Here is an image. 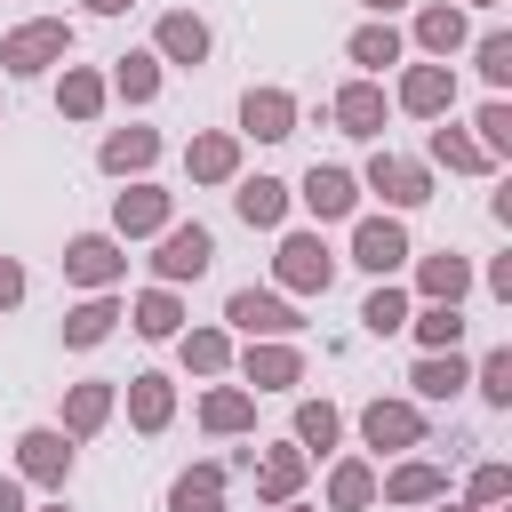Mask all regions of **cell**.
<instances>
[{"mask_svg": "<svg viewBox=\"0 0 512 512\" xmlns=\"http://www.w3.org/2000/svg\"><path fill=\"white\" fill-rule=\"evenodd\" d=\"M376 192H384V200H424V176H416L408 160H376Z\"/></svg>", "mask_w": 512, "mask_h": 512, "instance_id": "obj_8", "label": "cell"}, {"mask_svg": "<svg viewBox=\"0 0 512 512\" xmlns=\"http://www.w3.org/2000/svg\"><path fill=\"white\" fill-rule=\"evenodd\" d=\"M136 328H144V336H168V328H176V304H168V296H144V320H136Z\"/></svg>", "mask_w": 512, "mask_h": 512, "instance_id": "obj_25", "label": "cell"}, {"mask_svg": "<svg viewBox=\"0 0 512 512\" xmlns=\"http://www.w3.org/2000/svg\"><path fill=\"white\" fill-rule=\"evenodd\" d=\"M480 128H488V144H496V152L512 144V112H504V104H488V120H480Z\"/></svg>", "mask_w": 512, "mask_h": 512, "instance_id": "obj_34", "label": "cell"}, {"mask_svg": "<svg viewBox=\"0 0 512 512\" xmlns=\"http://www.w3.org/2000/svg\"><path fill=\"white\" fill-rule=\"evenodd\" d=\"M136 160H152V136L136 128V136H112L104 144V168H136Z\"/></svg>", "mask_w": 512, "mask_h": 512, "instance_id": "obj_16", "label": "cell"}, {"mask_svg": "<svg viewBox=\"0 0 512 512\" xmlns=\"http://www.w3.org/2000/svg\"><path fill=\"white\" fill-rule=\"evenodd\" d=\"M304 200H312L320 216H344V208H352V176H336V168H312V184H304Z\"/></svg>", "mask_w": 512, "mask_h": 512, "instance_id": "obj_5", "label": "cell"}, {"mask_svg": "<svg viewBox=\"0 0 512 512\" xmlns=\"http://www.w3.org/2000/svg\"><path fill=\"white\" fill-rule=\"evenodd\" d=\"M0 56H8L16 72H40L48 56H64V24H24V32H16V40L0 48Z\"/></svg>", "mask_w": 512, "mask_h": 512, "instance_id": "obj_1", "label": "cell"}, {"mask_svg": "<svg viewBox=\"0 0 512 512\" xmlns=\"http://www.w3.org/2000/svg\"><path fill=\"white\" fill-rule=\"evenodd\" d=\"M240 416H248L240 392H216V400H208V424H240Z\"/></svg>", "mask_w": 512, "mask_h": 512, "instance_id": "obj_31", "label": "cell"}, {"mask_svg": "<svg viewBox=\"0 0 512 512\" xmlns=\"http://www.w3.org/2000/svg\"><path fill=\"white\" fill-rule=\"evenodd\" d=\"M424 288L456 296V288H464V264H456V256H432V264H424Z\"/></svg>", "mask_w": 512, "mask_h": 512, "instance_id": "obj_23", "label": "cell"}, {"mask_svg": "<svg viewBox=\"0 0 512 512\" xmlns=\"http://www.w3.org/2000/svg\"><path fill=\"white\" fill-rule=\"evenodd\" d=\"M168 416V384L160 376H136V424H160Z\"/></svg>", "mask_w": 512, "mask_h": 512, "instance_id": "obj_18", "label": "cell"}, {"mask_svg": "<svg viewBox=\"0 0 512 512\" xmlns=\"http://www.w3.org/2000/svg\"><path fill=\"white\" fill-rule=\"evenodd\" d=\"M296 432H304L312 448H328V440H336V416H328V408H304V424H296Z\"/></svg>", "mask_w": 512, "mask_h": 512, "instance_id": "obj_26", "label": "cell"}, {"mask_svg": "<svg viewBox=\"0 0 512 512\" xmlns=\"http://www.w3.org/2000/svg\"><path fill=\"white\" fill-rule=\"evenodd\" d=\"M104 328H112V304H88V312H72V328H64V336H72V344H96Z\"/></svg>", "mask_w": 512, "mask_h": 512, "instance_id": "obj_20", "label": "cell"}, {"mask_svg": "<svg viewBox=\"0 0 512 512\" xmlns=\"http://www.w3.org/2000/svg\"><path fill=\"white\" fill-rule=\"evenodd\" d=\"M120 224H128V232L160 224V192H136V200H120Z\"/></svg>", "mask_w": 512, "mask_h": 512, "instance_id": "obj_22", "label": "cell"}, {"mask_svg": "<svg viewBox=\"0 0 512 512\" xmlns=\"http://www.w3.org/2000/svg\"><path fill=\"white\" fill-rule=\"evenodd\" d=\"M456 328H464L456 312H432V320H424V344H456Z\"/></svg>", "mask_w": 512, "mask_h": 512, "instance_id": "obj_35", "label": "cell"}, {"mask_svg": "<svg viewBox=\"0 0 512 512\" xmlns=\"http://www.w3.org/2000/svg\"><path fill=\"white\" fill-rule=\"evenodd\" d=\"M160 48H168V56H184V64H192V56H200V48H208V32H200V24H192V16H168V24H160Z\"/></svg>", "mask_w": 512, "mask_h": 512, "instance_id": "obj_9", "label": "cell"}, {"mask_svg": "<svg viewBox=\"0 0 512 512\" xmlns=\"http://www.w3.org/2000/svg\"><path fill=\"white\" fill-rule=\"evenodd\" d=\"M408 104H416V112L448 104V80H440V72H408Z\"/></svg>", "mask_w": 512, "mask_h": 512, "instance_id": "obj_19", "label": "cell"}, {"mask_svg": "<svg viewBox=\"0 0 512 512\" xmlns=\"http://www.w3.org/2000/svg\"><path fill=\"white\" fill-rule=\"evenodd\" d=\"M408 256V240H400V224H360V264H376V272H392Z\"/></svg>", "mask_w": 512, "mask_h": 512, "instance_id": "obj_3", "label": "cell"}, {"mask_svg": "<svg viewBox=\"0 0 512 512\" xmlns=\"http://www.w3.org/2000/svg\"><path fill=\"white\" fill-rule=\"evenodd\" d=\"M120 88H128V96H152V64H144V56H136V64H120Z\"/></svg>", "mask_w": 512, "mask_h": 512, "instance_id": "obj_33", "label": "cell"}, {"mask_svg": "<svg viewBox=\"0 0 512 512\" xmlns=\"http://www.w3.org/2000/svg\"><path fill=\"white\" fill-rule=\"evenodd\" d=\"M240 216H248V224H272V216H280V184H264V176H256V184L240 192Z\"/></svg>", "mask_w": 512, "mask_h": 512, "instance_id": "obj_12", "label": "cell"}, {"mask_svg": "<svg viewBox=\"0 0 512 512\" xmlns=\"http://www.w3.org/2000/svg\"><path fill=\"white\" fill-rule=\"evenodd\" d=\"M208 264V232L192 224V232H168V248H160V272L168 280H184V272H200Z\"/></svg>", "mask_w": 512, "mask_h": 512, "instance_id": "obj_2", "label": "cell"}, {"mask_svg": "<svg viewBox=\"0 0 512 512\" xmlns=\"http://www.w3.org/2000/svg\"><path fill=\"white\" fill-rule=\"evenodd\" d=\"M248 128L256 136H288V96H248Z\"/></svg>", "mask_w": 512, "mask_h": 512, "instance_id": "obj_11", "label": "cell"}, {"mask_svg": "<svg viewBox=\"0 0 512 512\" xmlns=\"http://www.w3.org/2000/svg\"><path fill=\"white\" fill-rule=\"evenodd\" d=\"M192 168H200V176H224V168H232V144H200Z\"/></svg>", "mask_w": 512, "mask_h": 512, "instance_id": "obj_28", "label": "cell"}, {"mask_svg": "<svg viewBox=\"0 0 512 512\" xmlns=\"http://www.w3.org/2000/svg\"><path fill=\"white\" fill-rule=\"evenodd\" d=\"M0 512H24V496H16V488H8V480H0Z\"/></svg>", "mask_w": 512, "mask_h": 512, "instance_id": "obj_38", "label": "cell"}, {"mask_svg": "<svg viewBox=\"0 0 512 512\" xmlns=\"http://www.w3.org/2000/svg\"><path fill=\"white\" fill-rule=\"evenodd\" d=\"M360 320H368V328H376V336H384V328H400V320H408V304H400V296H392V288H376V296H368V312H360Z\"/></svg>", "mask_w": 512, "mask_h": 512, "instance_id": "obj_17", "label": "cell"}, {"mask_svg": "<svg viewBox=\"0 0 512 512\" xmlns=\"http://www.w3.org/2000/svg\"><path fill=\"white\" fill-rule=\"evenodd\" d=\"M24 296V280H16V264H0V304H16Z\"/></svg>", "mask_w": 512, "mask_h": 512, "instance_id": "obj_37", "label": "cell"}, {"mask_svg": "<svg viewBox=\"0 0 512 512\" xmlns=\"http://www.w3.org/2000/svg\"><path fill=\"white\" fill-rule=\"evenodd\" d=\"M232 320H240V328H264V336L296 328V320H288V304H272V296H232Z\"/></svg>", "mask_w": 512, "mask_h": 512, "instance_id": "obj_6", "label": "cell"}, {"mask_svg": "<svg viewBox=\"0 0 512 512\" xmlns=\"http://www.w3.org/2000/svg\"><path fill=\"white\" fill-rule=\"evenodd\" d=\"M88 8H104V16H120V8H128V0H88Z\"/></svg>", "mask_w": 512, "mask_h": 512, "instance_id": "obj_39", "label": "cell"}, {"mask_svg": "<svg viewBox=\"0 0 512 512\" xmlns=\"http://www.w3.org/2000/svg\"><path fill=\"white\" fill-rule=\"evenodd\" d=\"M96 416H104V392H96V384H88V392H80V400H72V424H80V432H88V424H96Z\"/></svg>", "mask_w": 512, "mask_h": 512, "instance_id": "obj_36", "label": "cell"}, {"mask_svg": "<svg viewBox=\"0 0 512 512\" xmlns=\"http://www.w3.org/2000/svg\"><path fill=\"white\" fill-rule=\"evenodd\" d=\"M176 512H216V472H192V480H176Z\"/></svg>", "mask_w": 512, "mask_h": 512, "instance_id": "obj_15", "label": "cell"}, {"mask_svg": "<svg viewBox=\"0 0 512 512\" xmlns=\"http://www.w3.org/2000/svg\"><path fill=\"white\" fill-rule=\"evenodd\" d=\"M280 272H288L296 288H320V280H328V256H320V240H288V248H280Z\"/></svg>", "mask_w": 512, "mask_h": 512, "instance_id": "obj_4", "label": "cell"}, {"mask_svg": "<svg viewBox=\"0 0 512 512\" xmlns=\"http://www.w3.org/2000/svg\"><path fill=\"white\" fill-rule=\"evenodd\" d=\"M480 72L504 80V72H512V40H488V48H480Z\"/></svg>", "mask_w": 512, "mask_h": 512, "instance_id": "obj_27", "label": "cell"}, {"mask_svg": "<svg viewBox=\"0 0 512 512\" xmlns=\"http://www.w3.org/2000/svg\"><path fill=\"white\" fill-rule=\"evenodd\" d=\"M24 464H32L40 480H64V440H56V432H32V440H24Z\"/></svg>", "mask_w": 512, "mask_h": 512, "instance_id": "obj_10", "label": "cell"}, {"mask_svg": "<svg viewBox=\"0 0 512 512\" xmlns=\"http://www.w3.org/2000/svg\"><path fill=\"white\" fill-rule=\"evenodd\" d=\"M368 8H392V0H368Z\"/></svg>", "mask_w": 512, "mask_h": 512, "instance_id": "obj_40", "label": "cell"}, {"mask_svg": "<svg viewBox=\"0 0 512 512\" xmlns=\"http://www.w3.org/2000/svg\"><path fill=\"white\" fill-rule=\"evenodd\" d=\"M480 384H488V400H512V360H504V352H496V360H488V376H480Z\"/></svg>", "mask_w": 512, "mask_h": 512, "instance_id": "obj_30", "label": "cell"}, {"mask_svg": "<svg viewBox=\"0 0 512 512\" xmlns=\"http://www.w3.org/2000/svg\"><path fill=\"white\" fill-rule=\"evenodd\" d=\"M336 112H344V120H352V128H360V136H368V128H376V96H368V88H352V96H344V104H336Z\"/></svg>", "mask_w": 512, "mask_h": 512, "instance_id": "obj_24", "label": "cell"}, {"mask_svg": "<svg viewBox=\"0 0 512 512\" xmlns=\"http://www.w3.org/2000/svg\"><path fill=\"white\" fill-rule=\"evenodd\" d=\"M248 368H256L264 384H288V376H296V360H288V352H264V360H248Z\"/></svg>", "mask_w": 512, "mask_h": 512, "instance_id": "obj_29", "label": "cell"}, {"mask_svg": "<svg viewBox=\"0 0 512 512\" xmlns=\"http://www.w3.org/2000/svg\"><path fill=\"white\" fill-rule=\"evenodd\" d=\"M112 264H120V256H112L104 240H80V248H72V272H80V280H112Z\"/></svg>", "mask_w": 512, "mask_h": 512, "instance_id": "obj_13", "label": "cell"}, {"mask_svg": "<svg viewBox=\"0 0 512 512\" xmlns=\"http://www.w3.org/2000/svg\"><path fill=\"white\" fill-rule=\"evenodd\" d=\"M352 56H360V64H392V56H400V40H392V32H360V40H352Z\"/></svg>", "mask_w": 512, "mask_h": 512, "instance_id": "obj_21", "label": "cell"}, {"mask_svg": "<svg viewBox=\"0 0 512 512\" xmlns=\"http://www.w3.org/2000/svg\"><path fill=\"white\" fill-rule=\"evenodd\" d=\"M456 384H464V368H456V360H424V368H416V392H432V400H448Z\"/></svg>", "mask_w": 512, "mask_h": 512, "instance_id": "obj_14", "label": "cell"}, {"mask_svg": "<svg viewBox=\"0 0 512 512\" xmlns=\"http://www.w3.org/2000/svg\"><path fill=\"white\" fill-rule=\"evenodd\" d=\"M368 440H376V448H408V440H416V416H408V408H368Z\"/></svg>", "mask_w": 512, "mask_h": 512, "instance_id": "obj_7", "label": "cell"}, {"mask_svg": "<svg viewBox=\"0 0 512 512\" xmlns=\"http://www.w3.org/2000/svg\"><path fill=\"white\" fill-rule=\"evenodd\" d=\"M424 40H432V48H448V40H456V16H448V8H432V16H424Z\"/></svg>", "mask_w": 512, "mask_h": 512, "instance_id": "obj_32", "label": "cell"}]
</instances>
